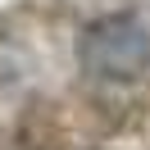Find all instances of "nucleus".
Instances as JSON below:
<instances>
[{
  "instance_id": "f257e3e1",
  "label": "nucleus",
  "mask_w": 150,
  "mask_h": 150,
  "mask_svg": "<svg viewBox=\"0 0 150 150\" xmlns=\"http://www.w3.org/2000/svg\"><path fill=\"white\" fill-rule=\"evenodd\" d=\"M77 59H82L86 73L123 82V77L146 73L150 64V32L141 18L132 14H109V18H96L91 28L77 37Z\"/></svg>"
}]
</instances>
